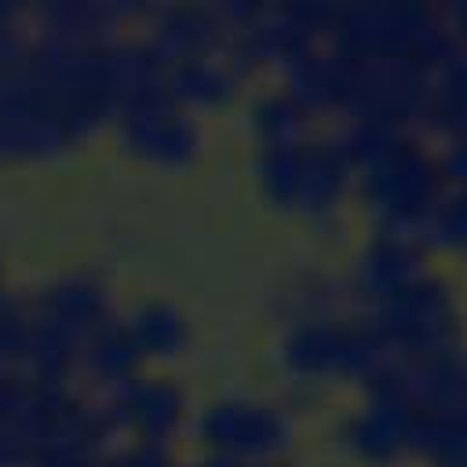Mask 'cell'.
I'll use <instances>...</instances> for the list:
<instances>
[{
    "instance_id": "obj_1",
    "label": "cell",
    "mask_w": 467,
    "mask_h": 467,
    "mask_svg": "<svg viewBox=\"0 0 467 467\" xmlns=\"http://www.w3.org/2000/svg\"><path fill=\"white\" fill-rule=\"evenodd\" d=\"M109 44H73L29 26L22 55L0 77V164L62 161L109 131Z\"/></svg>"
},
{
    "instance_id": "obj_2",
    "label": "cell",
    "mask_w": 467,
    "mask_h": 467,
    "mask_svg": "<svg viewBox=\"0 0 467 467\" xmlns=\"http://www.w3.org/2000/svg\"><path fill=\"white\" fill-rule=\"evenodd\" d=\"M237 113L255 201L306 234H336L354 215V164L336 128L274 80Z\"/></svg>"
},
{
    "instance_id": "obj_3",
    "label": "cell",
    "mask_w": 467,
    "mask_h": 467,
    "mask_svg": "<svg viewBox=\"0 0 467 467\" xmlns=\"http://www.w3.org/2000/svg\"><path fill=\"white\" fill-rule=\"evenodd\" d=\"M109 135L124 157L164 175H182L208 153V117L182 106L168 91L120 106Z\"/></svg>"
},
{
    "instance_id": "obj_4",
    "label": "cell",
    "mask_w": 467,
    "mask_h": 467,
    "mask_svg": "<svg viewBox=\"0 0 467 467\" xmlns=\"http://www.w3.org/2000/svg\"><path fill=\"white\" fill-rule=\"evenodd\" d=\"M201 434L219 460H266L281 449L288 420L281 405L259 394H223L201 412Z\"/></svg>"
},
{
    "instance_id": "obj_5",
    "label": "cell",
    "mask_w": 467,
    "mask_h": 467,
    "mask_svg": "<svg viewBox=\"0 0 467 467\" xmlns=\"http://www.w3.org/2000/svg\"><path fill=\"white\" fill-rule=\"evenodd\" d=\"M120 321H124L139 358L146 361V368H161V365L179 361L193 343L190 314L164 296L135 299L131 306L120 310Z\"/></svg>"
},
{
    "instance_id": "obj_6",
    "label": "cell",
    "mask_w": 467,
    "mask_h": 467,
    "mask_svg": "<svg viewBox=\"0 0 467 467\" xmlns=\"http://www.w3.org/2000/svg\"><path fill=\"white\" fill-rule=\"evenodd\" d=\"M29 26V7L22 0H0V33L26 29Z\"/></svg>"
},
{
    "instance_id": "obj_7",
    "label": "cell",
    "mask_w": 467,
    "mask_h": 467,
    "mask_svg": "<svg viewBox=\"0 0 467 467\" xmlns=\"http://www.w3.org/2000/svg\"><path fill=\"white\" fill-rule=\"evenodd\" d=\"M11 296V288H7V263H4V252H0V303Z\"/></svg>"
},
{
    "instance_id": "obj_8",
    "label": "cell",
    "mask_w": 467,
    "mask_h": 467,
    "mask_svg": "<svg viewBox=\"0 0 467 467\" xmlns=\"http://www.w3.org/2000/svg\"><path fill=\"white\" fill-rule=\"evenodd\" d=\"M22 4H26V7H29V11H33V4H36V0H22Z\"/></svg>"
},
{
    "instance_id": "obj_9",
    "label": "cell",
    "mask_w": 467,
    "mask_h": 467,
    "mask_svg": "<svg viewBox=\"0 0 467 467\" xmlns=\"http://www.w3.org/2000/svg\"><path fill=\"white\" fill-rule=\"evenodd\" d=\"M4 376H11V372H4V365H0V379H4Z\"/></svg>"
}]
</instances>
